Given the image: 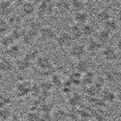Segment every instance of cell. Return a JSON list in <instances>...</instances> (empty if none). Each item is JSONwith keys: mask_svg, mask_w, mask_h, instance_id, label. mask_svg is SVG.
<instances>
[{"mask_svg": "<svg viewBox=\"0 0 121 121\" xmlns=\"http://www.w3.org/2000/svg\"><path fill=\"white\" fill-rule=\"evenodd\" d=\"M68 79L73 83L74 86L82 85V74H80V73L75 71V72L70 74V76L68 77Z\"/></svg>", "mask_w": 121, "mask_h": 121, "instance_id": "f1b7e54d", "label": "cell"}, {"mask_svg": "<svg viewBox=\"0 0 121 121\" xmlns=\"http://www.w3.org/2000/svg\"><path fill=\"white\" fill-rule=\"evenodd\" d=\"M55 10L61 14H67L71 11V3L68 2L67 0H60V1L54 2Z\"/></svg>", "mask_w": 121, "mask_h": 121, "instance_id": "44dd1931", "label": "cell"}, {"mask_svg": "<svg viewBox=\"0 0 121 121\" xmlns=\"http://www.w3.org/2000/svg\"><path fill=\"white\" fill-rule=\"evenodd\" d=\"M67 1H68V2H70V3H71V2L73 1V0H67Z\"/></svg>", "mask_w": 121, "mask_h": 121, "instance_id": "680465c9", "label": "cell"}, {"mask_svg": "<svg viewBox=\"0 0 121 121\" xmlns=\"http://www.w3.org/2000/svg\"><path fill=\"white\" fill-rule=\"evenodd\" d=\"M40 87H41L42 92H48V93H52V90L53 88L52 83L50 82V80H43L39 83Z\"/></svg>", "mask_w": 121, "mask_h": 121, "instance_id": "60d3db41", "label": "cell"}, {"mask_svg": "<svg viewBox=\"0 0 121 121\" xmlns=\"http://www.w3.org/2000/svg\"><path fill=\"white\" fill-rule=\"evenodd\" d=\"M32 64L30 61L25 58V57H22V58H17L15 60V66H16V69L19 73H26L28 72L30 69L32 67Z\"/></svg>", "mask_w": 121, "mask_h": 121, "instance_id": "8fae6325", "label": "cell"}, {"mask_svg": "<svg viewBox=\"0 0 121 121\" xmlns=\"http://www.w3.org/2000/svg\"><path fill=\"white\" fill-rule=\"evenodd\" d=\"M116 100L118 101L119 104H121V90H120L119 92L116 93Z\"/></svg>", "mask_w": 121, "mask_h": 121, "instance_id": "681fc988", "label": "cell"}, {"mask_svg": "<svg viewBox=\"0 0 121 121\" xmlns=\"http://www.w3.org/2000/svg\"><path fill=\"white\" fill-rule=\"evenodd\" d=\"M3 79H4V73L0 70V82H2Z\"/></svg>", "mask_w": 121, "mask_h": 121, "instance_id": "f5cc1de1", "label": "cell"}, {"mask_svg": "<svg viewBox=\"0 0 121 121\" xmlns=\"http://www.w3.org/2000/svg\"><path fill=\"white\" fill-rule=\"evenodd\" d=\"M3 1H7V2H10V3H12V4H15L17 0H3Z\"/></svg>", "mask_w": 121, "mask_h": 121, "instance_id": "11a10c76", "label": "cell"}, {"mask_svg": "<svg viewBox=\"0 0 121 121\" xmlns=\"http://www.w3.org/2000/svg\"><path fill=\"white\" fill-rule=\"evenodd\" d=\"M71 9L76 13V12H80L84 11L85 9V3L82 2V0H73L71 2Z\"/></svg>", "mask_w": 121, "mask_h": 121, "instance_id": "74e56055", "label": "cell"}, {"mask_svg": "<svg viewBox=\"0 0 121 121\" xmlns=\"http://www.w3.org/2000/svg\"><path fill=\"white\" fill-rule=\"evenodd\" d=\"M69 33L71 34V36L73 37L74 40H79L82 37H83V35H82V26L74 22L73 24H71V26H70Z\"/></svg>", "mask_w": 121, "mask_h": 121, "instance_id": "603a6c76", "label": "cell"}, {"mask_svg": "<svg viewBox=\"0 0 121 121\" xmlns=\"http://www.w3.org/2000/svg\"><path fill=\"white\" fill-rule=\"evenodd\" d=\"M86 52H87L86 48L82 44H74L70 47L69 49V55L75 60L84 58Z\"/></svg>", "mask_w": 121, "mask_h": 121, "instance_id": "277c9868", "label": "cell"}, {"mask_svg": "<svg viewBox=\"0 0 121 121\" xmlns=\"http://www.w3.org/2000/svg\"><path fill=\"white\" fill-rule=\"evenodd\" d=\"M19 10L24 17H31L37 11V5L32 0H23L22 4L19 7Z\"/></svg>", "mask_w": 121, "mask_h": 121, "instance_id": "8992f818", "label": "cell"}, {"mask_svg": "<svg viewBox=\"0 0 121 121\" xmlns=\"http://www.w3.org/2000/svg\"><path fill=\"white\" fill-rule=\"evenodd\" d=\"M34 2L36 5H40V4L46 3V2H53V0H34Z\"/></svg>", "mask_w": 121, "mask_h": 121, "instance_id": "c3c4849f", "label": "cell"}, {"mask_svg": "<svg viewBox=\"0 0 121 121\" xmlns=\"http://www.w3.org/2000/svg\"><path fill=\"white\" fill-rule=\"evenodd\" d=\"M110 18H112V13L108 9H102L96 14V21L102 25Z\"/></svg>", "mask_w": 121, "mask_h": 121, "instance_id": "ffe728a7", "label": "cell"}, {"mask_svg": "<svg viewBox=\"0 0 121 121\" xmlns=\"http://www.w3.org/2000/svg\"><path fill=\"white\" fill-rule=\"evenodd\" d=\"M120 35H121V29H120Z\"/></svg>", "mask_w": 121, "mask_h": 121, "instance_id": "6125c7cd", "label": "cell"}, {"mask_svg": "<svg viewBox=\"0 0 121 121\" xmlns=\"http://www.w3.org/2000/svg\"><path fill=\"white\" fill-rule=\"evenodd\" d=\"M52 115L53 121H65L68 119V110L62 108H56L54 112H52Z\"/></svg>", "mask_w": 121, "mask_h": 121, "instance_id": "cb8c5ba5", "label": "cell"}, {"mask_svg": "<svg viewBox=\"0 0 121 121\" xmlns=\"http://www.w3.org/2000/svg\"><path fill=\"white\" fill-rule=\"evenodd\" d=\"M68 119L72 121H79V108H70V109L68 110Z\"/></svg>", "mask_w": 121, "mask_h": 121, "instance_id": "8d00e7d4", "label": "cell"}, {"mask_svg": "<svg viewBox=\"0 0 121 121\" xmlns=\"http://www.w3.org/2000/svg\"><path fill=\"white\" fill-rule=\"evenodd\" d=\"M116 47H117V48L121 52V39L118 40V42H117V44H116Z\"/></svg>", "mask_w": 121, "mask_h": 121, "instance_id": "816d5d0a", "label": "cell"}, {"mask_svg": "<svg viewBox=\"0 0 121 121\" xmlns=\"http://www.w3.org/2000/svg\"><path fill=\"white\" fill-rule=\"evenodd\" d=\"M73 83L70 82L69 79L65 80L63 82V84L62 86L60 87V90H61V93L66 95V96H69L70 94H72V91H73Z\"/></svg>", "mask_w": 121, "mask_h": 121, "instance_id": "d590c367", "label": "cell"}, {"mask_svg": "<svg viewBox=\"0 0 121 121\" xmlns=\"http://www.w3.org/2000/svg\"><path fill=\"white\" fill-rule=\"evenodd\" d=\"M36 38H37L36 36H34V35L31 34V33H29L27 30H26L25 34L23 35V37H22V39L21 40V41H22V43L25 47H31V46L34 44Z\"/></svg>", "mask_w": 121, "mask_h": 121, "instance_id": "1f68e13d", "label": "cell"}, {"mask_svg": "<svg viewBox=\"0 0 121 121\" xmlns=\"http://www.w3.org/2000/svg\"><path fill=\"white\" fill-rule=\"evenodd\" d=\"M104 78L106 80V82L109 84H115L118 82V78H117V71L114 70H109L107 71L104 75Z\"/></svg>", "mask_w": 121, "mask_h": 121, "instance_id": "4316f807", "label": "cell"}, {"mask_svg": "<svg viewBox=\"0 0 121 121\" xmlns=\"http://www.w3.org/2000/svg\"><path fill=\"white\" fill-rule=\"evenodd\" d=\"M92 118L96 121H106L108 118V114L104 110V108H93L92 110Z\"/></svg>", "mask_w": 121, "mask_h": 121, "instance_id": "83f0119b", "label": "cell"}, {"mask_svg": "<svg viewBox=\"0 0 121 121\" xmlns=\"http://www.w3.org/2000/svg\"><path fill=\"white\" fill-rule=\"evenodd\" d=\"M82 2H84V3H85V2H87V1H89V0H82Z\"/></svg>", "mask_w": 121, "mask_h": 121, "instance_id": "9f6ffc18", "label": "cell"}, {"mask_svg": "<svg viewBox=\"0 0 121 121\" xmlns=\"http://www.w3.org/2000/svg\"><path fill=\"white\" fill-rule=\"evenodd\" d=\"M117 17H118V19H119V22H121V9L119 10V12H118V14H117Z\"/></svg>", "mask_w": 121, "mask_h": 121, "instance_id": "db71d44e", "label": "cell"}, {"mask_svg": "<svg viewBox=\"0 0 121 121\" xmlns=\"http://www.w3.org/2000/svg\"><path fill=\"white\" fill-rule=\"evenodd\" d=\"M90 67H91V64H90L89 60H87L85 58L77 60L76 65H75L76 71L80 73V74H84L87 71H89V70H91V69H90Z\"/></svg>", "mask_w": 121, "mask_h": 121, "instance_id": "9a60e30c", "label": "cell"}, {"mask_svg": "<svg viewBox=\"0 0 121 121\" xmlns=\"http://www.w3.org/2000/svg\"><path fill=\"white\" fill-rule=\"evenodd\" d=\"M41 92H42V90L39 84H32L31 89H30V95L33 96L34 98H37L41 94Z\"/></svg>", "mask_w": 121, "mask_h": 121, "instance_id": "f6af8a7d", "label": "cell"}, {"mask_svg": "<svg viewBox=\"0 0 121 121\" xmlns=\"http://www.w3.org/2000/svg\"><path fill=\"white\" fill-rule=\"evenodd\" d=\"M43 26H44V25L42 24V22H40L39 19H34V21H32V22H29V24H28L26 30H27L29 33H31V34H33L34 36L38 37L39 34H40V31H41V29L43 28Z\"/></svg>", "mask_w": 121, "mask_h": 121, "instance_id": "2e32d148", "label": "cell"}, {"mask_svg": "<svg viewBox=\"0 0 121 121\" xmlns=\"http://www.w3.org/2000/svg\"><path fill=\"white\" fill-rule=\"evenodd\" d=\"M21 52H22V48L19 47V45L15 43L13 46L5 49V54L7 57H10L12 59H17L18 58L19 54H21Z\"/></svg>", "mask_w": 121, "mask_h": 121, "instance_id": "d6986e66", "label": "cell"}, {"mask_svg": "<svg viewBox=\"0 0 121 121\" xmlns=\"http://www.w3.org/2000/svg\"><path fill=\"white\" fill-rule=\"evenodd\" d=\"M95 78H96V76H95V73L92 71V70H89L86 73L82 74V85L83 86H89V85H92L95 82Z\"/></svg>", "mask_w": 121, "mask_h": 121, "instance_id": "d4e9b609", "label": "cell"}, {"mask_svg": "<svg viewBox=\"0 0 121 121\" xmlns=\"http://www.w3.org/2000/svg\"><path fill=\"white\" fill-rule=\"evenodd\" d=\"M95 38L103 46H107V45H108L110 39H112V33H109L108 31H107V30H105L104 28H102L97 32Z\"/></svg>", "mask_w": 121, "mask_h": 121, "instance_id": "ac0fdd59", "label": "cell"}, {"mask_svg": "<svg viewBox=\"0 0 121 121\" xmlns=\"http://www.w3.org/2000/svg\"><path fill=\"white\" fill-rule=\"evenodd\" d=\"M82 101H83L82 95L80 93L76 92L70 95L66 100V102L70 108H80V106L82 105Z\"/></svg>", "mask_w": 121, "mask_h": 121, "instance_id": "4fadbf2b", "label": "cell"}, {"mask_svg": "<svg viewBox=\"0 0 121 121\" xmlns=\"http://www.w3.org/2000/svg\"><path fill=\"white\" fill-rule=\"evenodd\" d=\"M85 48H86V50L89 53L96 54V53H98L99 52H101V50L103 49L104 46L101 44L95 37H92V38H89V40L86 43Z\"/></svg>", "mask_w": 121, "mask_h": 121, "instance_id": "9c48e42d", "label": "cell"}, {"mask_svg": "<svg viewBox=\"0 0 121 121\" xmlns=\"http://www.w3.org/2000/svg\"><path fill=\"white\" fill-rule=\"evenodd\" d=\"M56 36L57 35L53 27L48 26V25L43 26V28L41 29L40 34H39V37L41 38V40L45 42H49V41H52V40H55Z\"/></svg>", "mask_w": 121, "mask_h": 121, "instance_id": "52a82bcc", "label": "cell"}, {"mask_svg": "<svg viewBox=\"0 0 121 121\" xmlns=\"http://www.w3.org/2000/svg\"><path fill=\"white\" fill-rule=\"evenodd\" d=\"M73 21L75 23H78L79 25H84L88 22L89 21V15L85 11H80V12H76L73 15Z\"/></svg>", "mask_w": 121, "mask_h": 121, "instance_id": "e0dca14e", "label": "cell"}, {"mask_svg": "<svg viewBox=\"0 0 121 121\" xmlns=\"http://www.w3.org/2000/svg\"><path fill=\"white\" fill-rule=\"evenodd\" d=\"M35 64H36L37 68L40 70V71H46V70H48L50 68L54 67L52 59L47 55H42V54L38 57Z\"/></svg>", "mask_w": 121, "mask_h": 121, "instance_id": "ba28073f", "label": "cell"}, {"mask_svg": "<svg viewBox=\"0 0 121 121\" xmlns=\"http://www.w3.org/2000/svg\"><path fill=\"white\" fill-rule=\"evenodd\" d=\"M13 116L12 110L7 108H0V121H9Z\"/></svg>", "mask_w": 121, "mask_h": 121, "instance_id": "836d02e7", "label": "cell"}, {"mask_svg": "<svg viewBox=\"0 0 121 121\" xmlns=\"http://www.w3.org/2000/svg\"><path fill=\"white\" fill-rule=\"evenodd\" d=\"M74 41L73 37L71 36L69 32L67 31H62L60 32L56 38H55V43H56V46L60 48H69L72 46V43Z\"/></svg>", "mask_w": 121, "mask_h": 121, "instance_id": "3957f363", "label": "cell"}, {"mask_svg": "<svg viewBox=\"0 0 121 121\" xmlns=\"http://www.w3.org/2000/svg\"><path fill=\"white\" fill-rule=\"evenodd\" d=\"M55 10L54 2H46L40 5H37L36 14L40 18H44L46 17L50 16Z\"/></svg>", "mask_w": 121, "mask_h": 121, "instance_id": "5b68a950", "label": "cell"}, {"mask_svg": "<svg viewBox=\"0 0 121 121\" xmlns=\"http://www.w3.org/2000/svg\"><path fill=\"white\" fill-rule=\"evenodd\" d=\"M52 109H53V104L45 102L42 104L41 108H40V113H52Z\"/></svg>", "mask_w": 121, "mask_h": 121, "instance_id": "7bdbcfd3", "label": "cell"}, {"mask_svg": "<svg viewBox=\"0 0 121 121\" xmlns=\"http://www.w3.org/2000/svg\"><path fill=\"white\" fill-rule=\"evenodd\" d=\"M100 98L102 99L105 103L107 104H112L116 100V93H114L112 89L104 88L100 93Z\"/></svg>", "mask_w": 121, "mask_h": 121, "instance_id": "5bb4252c", "label": "cell"}, {"mask_svg": "<svg viewBox=\"0 0 121 121\" xmlns=\"http://www.w3.org/2000/svg\"><path fill=\"white\" fill-rule=\"evenodd\" d=\"M96 30H95V27L93 24L87 22L86 24L82 25V35L83 37H86V38H92L93 35L95 34Z\"/></svg>", "mask_w": 121, "mask_h": 121, "instance_id": "4dcf8cb0", "label": "cell"}, {"mask_svg": "<svg viewBox=\"0 0 121 121\" xmlns=\"http://www.w3.org/2000/svg\"><path fill=\"white\" fill-rule=\"evenodd\" d=\"M65 121H72V120H70V119H67V120H65Z\"/></svg>", "mask_w": 121, "mask_h": 121, "instance_id": "94428289", "label": "cell"}, {"mask_svg": "<svg viewBox=\"0 0 121 121\" xmlns=\"http://www.w3.org/2000/svg\"><path fill=\"white\" fill-rule=\"evenodd\" d=\"M16 43V41L14 40V38L12 37L11 34H8L2 38H0V44H1V47L4 48L5 49L10 48L11 46H13Z\"/></svg>", "mask_w": 121, "mask_h": 121, "instance_id": "d6a6232c", "label": "cell"}, {"mask_svg": "<svg viewBox=\"0 0 121 121\" xmlns=\"http://www.w3.org/2000/svg\"><path fill=\"white\" fill-rule=\"evenodd\" d=\"M41 117V113L37 110H31L26 114V121H39Z\"/></svg>", "mask_w": 121, "mask_h": 121, "instance_id": "b9f144b4", "label": "cell"}, {"mask_svg": "<svg viewBox=\"0 0 121 121\" xmlns=\"http://www.w3.org/2000/svg\"><path fill=\"white\" fill-rule=\"evenodd\" d=\"M32 83L27 80H18L16 84V96L18 99H24L30 94Z\"/></svg>", "mask_w": 121, "mask_h": 121, "instance_id": "6da1fadb", "label": "cell"}, {"mask_svg": "<svg viewBox=\"0 0 121 121\" xmlns=\"http://www.w3.org/2000/svg\"><path fill=\"white\" fill-rule=\"evenodd\" d=\"M98 93H99L98 90L94 87L93 84L85 87V94H86V96H87L88 98H90V97H96Z\"/></svg>", "mask_w": 121, "mask_h": 121, "instance_id": "ee69618b", "label": "cell"}, {"mask_svg": "<svg viewBox=\"0 0 121 121\" xmlns=\"http://www.w3.org/2000/svg\"><path fill=\"white\" fill-rule=\"evenodd\" d=\"M26 32V29H24L23 27L19 26V27H16V28H12L11 32L10 34L12 35V37L14 38V40L17 42V41H19V40H22L23 35L25 34Z\"/></svg>", "mask_w": 121, "mask_h": 121, "instance_id": "f546056e", "label": "cell"}, {"mask_svg": "<svg viewBox=\"0 0 121 121\" xmlns=\"http://www.w3.org/2000/svg\"><path fill=\"white\" fill-rule=\"evenodd\" d=\"M13 14H14V4L0 0V17L8 18Z\"/></svg>", "mask_w": 121, "mask_h": 121, "instance_id": "7c38bea8", "label": "cell"}, {"mask_svg": "<svg viewBox=\"0 0 121 121\" xmlns=\"http://www.w3.org/2000/svg\"><path fill=\"white\" fill-rule=\"evenodd\" d=\"M49 80H50V82L52 83L53 87L60 88L63 84V79H62L61 76H60V74H58V73H55L54 75H52L49 78Z\"/></svg>", "mask_w": 121, "mask_h": 121, "instance_id": "f35d334b", "label": "cell"}, {"mask_svg": "<svg viewBox=\"0 0 121 121\" xmlns=\"http://www.w3.org/2000/svg\"><path fill=\"white\" fill-rule=\"evenodd\" d=\"M0 47H1V44H0Z\"/></svg>", "mask_w": 121, "mask_h": 121, "instance_id": "be15d7a7", "label": "cell"}, {"mask_svg": "<svg viewBox=\"0 0 121 121\" xmlns=\"http://www.w3.org/2000/svg\"><path fill=\"white\" fill-rule=\"evenodd\" d=\"M12 104V98L6 93L0 94V108H7Z\"/></svg>", "mask_w": 121, "mask_h": 121, "instance_id": "ab89813d", "label": "cell"}, {"mask_svg": "<svg viewBox=\"0 0 121 121\" xmlns=\"http://www.w3.org/2000/svg\"><path fill=\"white\" fill-rule=\"evenodd\" d=\"M103 28L105 29V30H107V31H108L109 33H114V32H116L117 30H118V28H119V24H118V22L117 21H115L114 18H110V19H108V21L107 22H105L104 24H103Z\"/></svg>", "mask_w": 121, "mask_h": 121, "instance_id": "484cf974", "label": "cell"}, {"mask_svg": "<svg viewBox=\"0 0 121 121\" xmlns=\"http://www.w3.org/2000/svg\"><path fill=\"white\" fill-rule=\"evenodd\" d=\"M11 30H10V26L9 24H6V25H1L0 26V38H2L8 34H10Z\"/></svg>", "mask_w": 121, "mask_h": 121, "instance_id": "bcb514c9", "label": "cell"}, {"mask_svg": "<svg viewBox=\"0 0 121 121\" xmlns=\"http://www.w3.org/2000/svg\"><path fill=\"white\" fill-rule=\"evenodd\" d=\"M16 69L15 66V61L7 56H4L0 59V70L4 73V74H8L13 72L14 70Z\"/></svg>", "mask_w": 121, "mask_h": 121, "instance_id": "30bf717a", "label": "cell"}, {"mask_svg": "<svg viewBox=\"0 0 121 121\" xmlns=\"http://www.w3.org/2000/svg\"><path fill=\"white\" fill-rule=\"evenodd\" d=\"M7 19V22L9 24V26L11 28H16V27H19L22 26V17H21V15L18 14H13L11 15Z\"/></svg>", "mask_w": 121, "mask_h": 121, "instance_id": "7402d4cb", "label": "cell"}, {"mask_svg": "<svg viewBox=\"0 0 121 121\" xmlns=\"http://www.w3.org/2000/svg\"><path fill=\"white\" fill-rule=\"evenodd\" d=\"M57 1H60V0H53V2H57Z\"/></svg>", "mask_w": 121, "mask_h": 121, "instance_id": "91938a15", "label": "cell"}, {"mask_svg": "<svg viewBox=\"0 0 121 121\" xmlns=\"http://www.w3.org/2000/svg\"><path fill=\"white\" fill-rule=\"evenodd\" d=\"M1 91H2V88H1V85H0V94H1V93H2Z\"/></svg>", "mask_w": 121, "mask_h": 121, "instance_id": "6f0895ef", "label": "cell"}, {"mask_svg": "<svg viewBox=\"0 0 121 121\" xmlns=\"http://www.w3.org/2000/svg\"><path fill=\"white\" fill-rule=\"evenodd\" d=\"M40 55L41 54H40L39 49H31V50H29V52H27L23 57H25L28 61H30L31 63H35Z\"/></svg>", "mask_w": 121, "mask_h": 121, "instance_id": "e575fe53", "label": "cell"}, {"mask_svg": "<svg viewBox=\"0 0 121 121\" xmlns=\"http://www.w3.org/2000/svg\"><path fill=\"white\" fill-rule=\"evenodd\" d=\"M101 54L105 61L107 62H115L118 59V52L116 48L112 45L104 46L103 49L101 50Z\"/></svg>", "mask_w": 121, "mask_h": 121, "instance_id": "7a4b0ae2", "label": "cell"}, {"mask_svg": "<svg viewBox=\"0 0 121 121\" xmlns=\"http://www.w3.org/2000/svg\"><path fill=\"white\" fill-rule=\"evenodd\" d=\"M117 78H118V82H121V69L117 70Z\"/></svg>", "mask_w": 121, "mask_h": 121, "instance_id": "f907efd6", "label": "cell"}, {"mask_svg": "<svg viewBox=\"0 0 121 121\" xmlns=\"http://www.w3.org/2000/svg\"><path fill=\"white\" fill-rule=\"evenodd\" d=\"M39 121H53L52 113H41Z\"/></svg>", "mask_w": 121, "mask_h": 121, "instance_id": "7dc6e473", "label": "cell"}]
</instances>
